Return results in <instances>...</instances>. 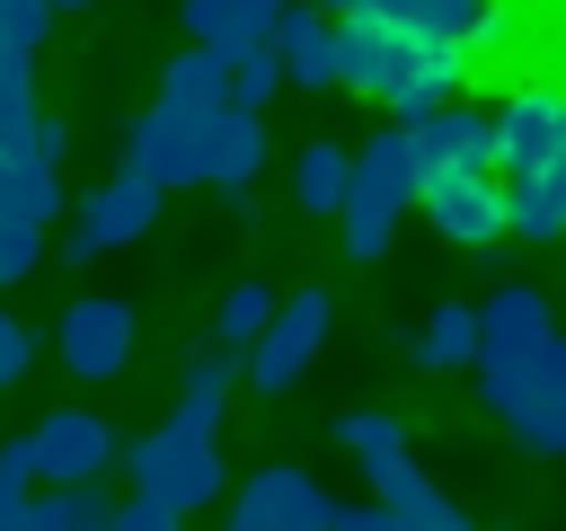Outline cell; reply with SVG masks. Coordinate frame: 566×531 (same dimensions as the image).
I'll use <instances>...</instances> for the list:
<instances>
[{
	"label": "cell",
	"mask_w": 566,
	"mask_h": 531,
	"mask_svg": "<svg viewBox=\"0 0 566 531\" xmlns=\"http://www.w3.org/2000/svg\"><path fill=\"white\" fill-rule=\"evenodd\" d=\"M416 204V150H407V124H380L371 142L345 150V195H336V239L354 266H371L398 230V212Z\"/></svg>",
	"instance_id": "6da1fadb"
},
{
	"label": "cell",
	"mask_w": 566,
	"mask_h": 531,
	"mask_svg": "<svg viewBox=\"0 0 566 531\" xmlns=\"http://www.w3.org/2000/svg\"><path fill=\"white\" fill-rule=\"evenodd\" d=\"M115 460L133 469V487H142V496H159V504L195 513V504H212V496H221V416L168 407V425H159V434H142L133 451H115Z\"/></svg>",
	"instance_id": "7a4b0ae2"
},
{
	"label": "cell",
	"mask_w": 566,
	"mask_h": 531,
	"mask_svg": "<svg viewBox=\"0 0 566 531\" xmlns=\"http://www.w3.org/2000/svg\"><path fill=\"white\" fill-rule=\"evenodd\" d=\"M548 336H557V319H548V292H539V283H504V292L478 310V354H469V372H478V398L495 407V398L522 381V363H531Z\"/></svg>",
	"instance_id": "3957f363"
},
{
	"label": "cell",
	"mask_w": 566,
	"mask_h": 531,
	"mask_svg": "<svg viewBox=\"0 0 566 531\" xmlns=\"http://www.w3.org/2000/svg\"><path fill=\"white\" fill-rule=\"evenodd\" d=\"M318 345H327V292H283V301L265 310V327L239 345V381L265 389V398H283V389L318 363Z\"/></svg>",
	"instance_id": "277c9868"
},
{
	"label": "cell",
	"mask_w": 566,
	"mask_h": 531,
	"mask_svg": "<svg viewBox=\"0 0 566 531\" xmlns=\"http://www.w3.org/2000/svg\"><path fill=\"white\" fill-rule=\"evenodd\" d=\"M486 416H504L522 451H539V460H566V336H548V345L522 363V381H513V389H504Z\"/></svg>",
	"instance_id": "5b68a950"
},
{
	"label": "cell",
	"mask_w": 566,
	"mask_h": 531,
	"mask_svg": "<svg viewBox=\"0 0 566 531\" xmlns=\"http://www.w3.org/2000/svg\"><path fill=\"white\" fill-rule=\"evenodd\" d=\"M150 221H159V186H150V177H133V168H115L106 186H88V195H80L62 257H71V266H88V257H106V248H133Z\"/></svg>",
	"instance_id": "8992f818"
},
{
	"label": "cell",
	"mask_w": 566,
	"mask_h": 531,
	"mask_svg": "<svg viewBox=\"0 0 566 531\" xmlns=\"http://www.w3.org/2000/svg\"><path fill=\"white\" fill-rule=\"evenodd\" d=\"M53 354L80 372V381H115L133 363V301L124 292H80L62 319H53Z\"/></svg>",
	"instance_id": "52a82bcc"
},
{
	"label": "cell",
	"mask_w": 566,
	"mask_h": 531,
	"mask_svg": "<svg viewBox=\"0 0 566 531\" xmlns=\"http://www.w3.org/2000/svg\"><path fill=\"white\" fill-rule=\"evenodd\" d=\"M327 504H336V496H327L310 469L265 460V469H248V478H239L230 531H318V522H327Z\"/></svg>",
	"instance_id": "ba28073f"
},
{
	"label": "cell",
	"mask_w": 566,
	"mask_h": 531,
	"mask_svg": "<svg viewBox=\"0 0 566 531\" xmlns=\"http://www.w3.org/2000/svg\"><path fill=\"white\" fill-rule=\"evenodd\" d=\"M115 425L97 416V407H53L35 434H27V469L53 487V478H106L115 469Z\"/></svg>",
	"instance_id": "9c48e42d"
},
{
	"label": "cell",
	"mask_w": 566,
	"mask_h": 531,
	"mask_svg": "<svg viewBox=\"0 0 566 531\" xmlns=\"http://www.w3.org/2000/svg\"><path fill=\"white\" fill-rule=\"evenodd\" d=\"M256 168H265V124H256V106H212V115H195V186L248 195Z\"/></svg>",
	"instance_id": "30bf717a"
},
{
	"label": "cell",
	"mask_w": 566,
	"mask_h": 531,
	"mask_svg": "<svg viewBox=\"0 0 566 531\" xmlns=\"http://www.w3.org/2000/svg\"><path fill=\"white\" fill-rule=\"evenodd\" d=\"M548 150H557V88L522 80V88L486 115V159H495L504 177H522V168H539Z\"/></svg>",
	"instance_id": "8fae6325"
},
{
	"label": "cell",
	"mask_w": 566,
	"mask_h": 531,
	"mask_svg": "<svg viewBox=\"0 0 566 531\" xmlns=\"http://www.w3.org/2000/svg\"><path fill=\"white\" fill-rule=\"evenodd\" d=\"M407 150H416V186L460 177V168H495V159H486V115H478V106H451V97L407 124Z\"/></svg>",
	"instance_id": "7c38bea8"
},
{
	"label": "cell",
	"mask_w": 566,
	"mask_h": 531,
	"mask_svg": "<svg viewBox=\"0 0 566 531\" xmlns=\"http://www.w3.org/2000/svg\"><path fill=\"white\" fill-rule=\"evenodd\" d=\"M416 195H424V212H433L442 239L495 248V230H504V186H495V168H460V177H433V186H416Z\"/></svg>",
	"instance_id": "4fadbf2b"
},
{
	"label": "cell",
	"mask_w": 566,
	"mask_h": 531,
	"mask_svg": "<svg viewBox=\"0 0 566 531\" xmlns=\"http://www.w3.org/2000/svg\"><path fill=\"white\" fill-rule=\"evenodd\" d=\"M124 168H133V177H150L159 195L195 186V115H177V106L133 115V124H124Z\"/></svg>",
	"instance_id": "5bb4252c"
},
{
	"label": "cell",
	"mask_w": 566,
	"mask_h": 531,
	"mask_svg": "<svg viewBox=\"0 0 566 531\" xmlns=\"http://www.w3.org/2000/svg\"><path fill=\"white\" fill-rule=\"evenodd\" d=\"M274 62H283V80L292 88H336V18L327 9H274Z\"/></svg>",
	"instance_id": "9a60e30c"
},
{
	"label": "cell",
	"mask_w": 566,
	"mask_h": 531,
	"mask_svg": "<svg viewBox=\"0 0 566 531\" xmlns=\"http://www.w3.org/2000/svg\"><path fill=\"white\" fill-rule=\"evenodd\" d=\"M504 230L513 239H566V150H548L539 168H522L513 186H504Z\"/></svg>",
	"instance_id": "2e32d148"
},
{
	"label": "cell",
	"mask_w": 566,
	"mask_h": 531,
	"mask_svg": "<svg viewBox=\"0 0 566 531\" xmlns=\"http://www.w3.org/2000/svg\"><path fill=\"white\" fill-rule=\"evenodd\" d=\"M371 9H389L398 27H416V35H433V44H495L504 35V9L495 0H371Z\"/></svg>",
	"instance_id": "e0dca14e"
},
{
	"label": "cell",
	"mask_w": 566,
	"mask_h": 531,
	"mask_svg": "<svg viewBox=\"0 0 566 531\" xmlns=\"http://www.w3.org/2000/svg\"><path fill=\"white\" fill-rule=\"evenodd\" d=\"M274 9L283 0H186V27H195V44H212L230 62V53H248V44L274 35Z\"/></svg>",
	"instance_id": "ac0fdd59"
},
{
	"label": "cell",
	"mask_w": 566,
	"mask_h": 531,
	"mask_svg": "<svg viewBox=\"0 0 566 531\" xmlns=\"http://www.w3.org/2000/svg\"><path fill=\"white\" fill-rule=\"evenodd\" d=\"M106 513H115V496L97 478H53L44 496L27 487V531H106Z\"/></svg>",
	"instance_id": "d6986e66"
},
{
	"label": "cell",
	"mask_w": 566,
	"mask_h": 531,
	"mask_svg": "<svg viewBox=\"0 0 566 531\" xmlns=\"http://www.w3.org/2000/svg\"><path fill=\"white\" fill-rule=\"evenodd\" d=\"M469 354H478V310H469V301H442V310L407 336V363H416V372H469Z\"/></svg>",
	"instance_id": "ffe728a7"
},
{
	"label": "cell",
	"mask_w": 566,
	"mask_h": 531,
	"mask_svg": "<svg viewBox=\"0 0 566 531\" xmlns=\"http://www.w3.org/2000/svg\"><path fill=\"white\" fill-rule=\"evenodd\" d=\"M221 71H230V62H221L212 44H186V53L159 71V106H177V115H212V106H230V97H221Z\"/></svg>",
	"instance_id": "44dd1931"
},
{
	"label": "cell",
	"mask_w": 566,
	"mask_h": 531,
	"mask_svg": "<svg viewBox=\"0 0 566 531\" xmlns=\"http://www.w3.org/2000/svg\"><path fill=\"white\" fill-rule=\"evenodd\" d=\"M230 389H239V345H195L186 354V381H177V407H195V416H221L230 407Z\"/></svg>",
	"instance_id": "7402d4cb"
},
{
	"label": "cell",
	"mask_w": 566,
	"mask_h": 531,
	"mask_svg": "<svg viewBox=\"0 0 566 531\" xmlns=\"http://www.w3.org/2000/svg\"><path fill=\"white\" fill-rule=\"evenodd\" d=\"M336 442H345V451L363 460V478H371V469H389V460L407 451V425H398L389 407H345V416H336Z\"/></svg>",
	"instance_id": "603a6c76"
},
{
	"label": "cell",
	"mask_w": 566,
	"mask_h": 531,
	"mask_svg": "<svg viewBox=\"0 0 566 531\" xmlns=\"http://www.w3.org/2000/svg\"><path fill=\"white\" fill-rule=\"evenodd\" d=\"M336 195H345V142H310L301 168H292V204L301 212H336Z\"/></svg>",
	"instance_id": "cb8c5ba5"
},
{
	"label": "cell",
	"mask_w": 566,
	"mask_h": 531,
	"mask_svg": "<svg viewBox=\"0 0 566 531\" xmlns=\"http://www.w3.org/2000/svg\"><path fill=\"white\" fill-rule=\"evenodd\" d=\"M283 88V62H274V44H248V53H230V71H221V97L230 106H265Z\"/></svg>",
	"instance_id": "d4e9b609"
},
{
	"label": "cell",
	"mask_w": 566,
	"mask_h": 531,
	"mask_svg": "<svg viewBox=\"0 0 566 531\" xmlns=\"http://www.w3.org/2000/svg\"><path fill=\"white\" fill-rule=\"evenodd\" d=\"M265 310H274V283H256V274H248V283H230V292H221L212 336H221V345H248V336L265 327Z\"/></svg>",
	"instance_id": "484cf974"
},
{
	"label": "cell",
	"mask_w": 566,
	"mask_h": 531,
	"mask_svg": "<svg viewBox=\"0 0 566 531\" xmlns=\"http://www.w3.org/2000/svg\"><path fill=\"white\" fill-rule=\"evenodd\" d=\"M106 531H186V513H177V504H159V496H142V487H133V504H115V513H106Z\"/></svg>",
	"instance_id": "4316f807"
},
{
	"label": "cell",
	"mask_w": 566,
	"mask_h": 531,
	"mask_svg": "<svg viewBox=\"0 0 566 531\" xmlns=\"http://www.w3.org/2000/svg\"><path fill=\"white\" fill-rule=\"evenodd\" d=\"M27 372H35V336H27L18 319H0V389H18Z\"/></svg>",
	"instance_id": "83f0119b"
},
{
	"label": "cell",
	"mask_w": 566,
	"mask_h": 531,
	"mask_svg": "<svg viewBox=\"0 0 566 531\" xmlns=\"http://www.w3.org/2000/svg\"><path fill=\"white\" fill-rule=\"evenodd\" d=\"M327 531H398L389 504H327Z\"/></svg>",
	"instance_id": "f1b7e54d"
},
{
	"label": "cell",
	"mask_w": 566,
	"mask_h": 531,
	"mask_svg": "<svg viewBox=\"0 0 566 531\" xmlns=\"http://www.w3.org/2000/svg\"><path fill=\"white\" fill-rule=\"evenodd\" d=\"M44 9H53V18H62V9H88V0H44Z\"/></svg>",
	"instance_id": "f546056e"
},
{
	"label": "cell",
	"mask_w": 566,
	"mask_h": 531,
	"mask_svg": "<svg viewBox=\"0 0 566 531\" xmlns=\"http://www.w3.org/2000/svg\"><path fill=\"white\" fill-rule=\"evenodd\" d=\"M557 150H566V97H557Z\"/></svg>",
	"instance_id": "4dcf8cb0"
},
{
	"label": "cell",
	"mask_w": 566,
	"mask_h": 531,
	"mask_svg": "<svg viewBox=\"0 0 566 531\" xmlns=\"http://www.w3.org/2000/svg\"><path fill=\"white\" fill-rule=\"evenodd\" d=\"M318 9H371V0H318Z\"/></svg>",
	"instance_id": "1f68e13d"
}]
</instances>
